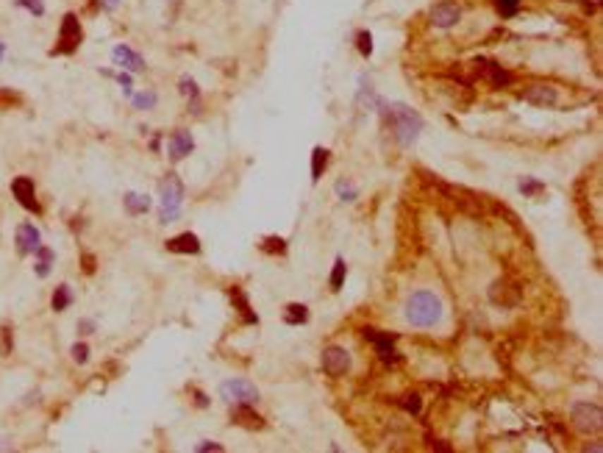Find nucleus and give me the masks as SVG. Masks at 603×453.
Here are the masks:
<instances>
[{
	"label": "nucleus",
	"mask_w": 603,
	"mask_h": 453,
	"mask_svg": "<svg viewBox=\"0 0 603 453\" xmlns=\"http://www.w3.org/2000/svg\"><path fill=\"white\" fill-rule=\"evenodd\" d=\"M381 114H384L386 126L392 128L395 139L401 142V147H412L418 142L420 131H422V117H420L418 111H412L403 103H392V106L381 103Z\"/></svg>",
	"instance_id": "obj_1"
},
{
	"label": "nucleus",
	"mask_w": 603,
	"mask_h": 453,
	"mask_svg": "<svg viewBox=\"0 0 603 453\" xmlns=\"http://www.w3.org/2000/svg\"><path fill=\"white\" fill-rule=\"evenodd\" d=\"M406 320L418 328H431L442 320V301L434 292H412L406 301Z\"/></svg>",
	"instance_id": "obj_2"
},
{
	"label": "nucleus",
	"mask_w": 603,
	"mask_h": 453,
	"mask_svg": "<svg viewBox=\"0 0 603 453\" xmlns=\"http://www.w3.org/2000/svg\"><path fill=\"white\" fill-rule=\"evenodd\" d=\"M181 203H184V183L176 173H167L159 181V217L162 223H176L181 217Z\"/></svg>",
	"instance_id": "obj_3"
},
{
	"label": "nucleus",
	"mask_w": 603,
	"mask_h": 453,
	"mask_svg": "<svg viewBox=\"0 0 603 453\" xmlns=\"http://www.w3.org/2000/svg\"><path fill=\"white\" fill-rule=\"evenodd\" d=\"M84 42V28L81 20L75 14H64L61 17V28H59V42L50 50L53 56H73Z\"/></svg>",
	"instance_id": "obj_4"
},
{
	"label": "nucleus",
	"mask_w": 603,
	"mask_h": 453,
	"mask_svg": "<svg viewBox=\"0 0 603 453\" xmlns=\"http://www.w3.org/2000/svg\"><path fill=\"white\" fill-rule=\"evenodd\" d=\"M220 398L226 404H231V406H242V404L253 406L259 401V389L250 381H245V378H231V381L220 384Z\"/></svg>",
	"instance_id": "obj_5"
},
{
	"label": "nucleus",
	"mask_w": 603,
	"mask_h": 453,
	"mask_svg": "<svg viewBox=\"0 0 603 453\" xmlns=\"http://www.w3.org/2000/svg\"><path fill=\"white\" fill-rule=\"evenodd\" d=\"M570 417H573V425H575L578 431H584V434L601 431L603 414H601V406H595V404H575Z\"/></svg>",
	"instance_id": "obj_6"
},
{
	"label": "nucleus",
	"mask_w": 603,
	"mask_h": 453,
	"mask_svg": "<svg viewBox=\"0 0 603 453\" xmlns=\"http://www.w3.org/2000/svg\"><path fill=\"white\" fill-rule=\"evenodd\" d=\"M11 195H14V200H17L23 209H28V212H34V215H42V203L37 200V186H34V181H31L28 176H17V179L11 181Z\"/></svg>",
	"instance_id": "obj_7"
},
{
	"label": "nucleus",
	"mask_w": 603,
	"mask_h": 453,
	"mask_svg": "<svg viewBox=\"0 0 603 453\" xmlns=\"http://www.w3.org/2000/svg\"><path fill=\"white\" fill-rule=\"evenodd\" d=\"M320 364H323V373L331 375V378H342L348 370H351V354L339 345H331L325 348L323 356H320Z\"/></svg>",
	"instance_id": "obj_8"
},
{
	"label": "nucleus",
	"mask_w": 603,
	"mask_h": 453,
	"mask_svg": "<svg viewBox=\"0 0 603 453\" xmlns=\"http://www.w3.org/2000/svg\"><path fill=\"white\" fill-rule=\"evenodd\" d=\"M14 242H17V253L20 256H34L42 245V236H39V228L34 223H20L17 231H14Z\"/></svg>",
	"instance_id": "obj_9"
},
{
	"label": "nucleus",
	"mask_w": 603,
	"mask_h": 453,
	"mask_svg": "<svg viewBox=\"0 0 603 453\" xmlns=\"http://www.w3.org/2000/svg\"><path fill=\"white\" fill-rule=\"evenodd\" d=\"M475 70H478V76H481V78H487V81H489V84H495V87H509L511 84V73L509 70H504L498 61L478 59V61H475Z\"/></svg>",
	"instance_id": "obj_10"
},
{
	"label": "nucleus",
	"mask_w": 603,
	"mask_h": 453,
	"mask_svg": "<svg viewBox=\"0 0 603 453\" xmlns=\"http://www.w3.org/2000/svg\"><path fill=\"white\" fill-rule=\"evenodd\" d=\"M192 150H195V139H192V134H189L186 128L173 131L170 142H167V153H170V159H173V162H181V159H186Z\"/></svg>",
	"instance_id": "obj_11"
},
{
	"label": "nucleus",
	"mask_w": 603,
	"mask_h": 453,
	"mask_svg": "<svg viewBox=\"0 0 603 453\" xmlns=\"http://www.w3.org/2000/svg\"><path fill=\"white\" fill-rule=\"evenodd\" d=\"M489 301H492L495 306L511 309V306H517V303H520V289H517V286H511V284H506V281H498V284H492V286H489Z\"/></svg>",
	"instance_id": "obj_12"
},
{
	"label": "nucleus",
	"mask_w": 603,
	"mask_h": 453,
	"mask_svg": "<svg viewBox=\"0 0 603 453\" xmlns=\"http://www.w3.org/2000/svg\"><path fill=\"white\" fill-rule=\"evenodd\" d=\"M459 17H462V8L456 3H437L431 8V23L437 28H451V25L459 23Z\"/></svg>",
	"instance_id": "obj_13"
},
{
	"label": "nucleus",
	"mask_w": 603,
	"mask_h": 453,
	"mask_svg": "<svg viewBox=\"0 0 603 453\" xmlns=\"http://www.w3.org/2000/svg\"><path fill=\"white\" fill-rule=\"evenodd\" d=\"M111 59H114V64H120L123 70H128V73H142L145 70V59H142L137 50H131L128 45H117L111 50Z\"/></svg>",
	"instance_id": "obj_14"
},
{
	"label": "nucleus",
	"mask_w": 603,
	"mask_h": 453,
	"mask_svg": "<svg viewBox=\"0 0 603 453\" xmlns=\"http://www.w3.org/2000/svg\"><path fill=\"white\" fill-rule=\"evenodd\" d=\"M365 337H367L372 345H375V351H378V356H381L384 362H395V359H398L395 339H392L389 334H378L375 328H365Z\"/></svg>",
	"instance_id": "obj_15"
},
{
	"label": "nucleus",
	"mask_w": 603,
	"mask_h": 453,
	"mask_svg": "<svg viewBox=\"0 0 603 453\" xmlns=\"http://www.w3.org/2000/svg\"><path fill=\"white\" fill-rule=\"evenodd\" d=\"M523 100H528V103L545 109V106H554V103H556L559 92L554 90V87H545V84H534V87H528V90L523 92Z\"/></svg>",
	"instance_id": "obj_16"
},
{
	"label": "nucleus",
	"mask_w": 603,
	"mask_h": 453,
	"mask_svg": "<svg viewBox=\"0 0 603 453\" xmlns=\"http://www.w3.org/2000/svg\"><path fill=\"white\" fill-rule=\"evenodd\" d=\"M164 248H167L170 253H189V256H195V253H200V239H197L192 231H184V234L167 239Z\"/></svg>",
	"instance_id": "obj_17"
},
{
	"label": "nucleus",
	"mask_w": 603,
	"mask_h": 453,
	"mask_svg": "<svg viewBox=\"0 0 603 453\" xmlns=\"http://www.w3.org/2000/svg\"><path fill=\"white\" fill-rule=\"evenodd\" d=\"M231 423L242 425V428H250V431H256V428H264V420H262L259 414H253V409L245 406V404H242V406H233Z\"/></svg>",
	"instance_id": "obj_18"
},
{
	"label": "nucleus",
	"mask_w": 603,
	"mask_h": 453,
	"mask_svg": "<svg viewBox=\"0 0 603 453\" xmlns=\"http://www.w3.org/2000/svg\"><path fill=\"white\" fill-rule=\"evenodd\" d=\"M123 203H126V212H128V215H147V212H150V198H147V195H140V192H126Z\"/></svg>",
	"instance_id": "obj_19"
},
{
	"label": "nucleus",
	"mask_w": 603,
	"mask_h": 453,
	"mask_svg": "<svg viewBox=\"0 0 603 453\" xmlns=\"http://www.w3.org/2000/svg\"><path fill=\"white\" fill-rule=\"evenodd\" d=\"M34 256H37L34 272H37L39 278H47V275H50V270H53V259H56V253H53L50 248H45V245H39V250H37Z\"/></svg>",
	"instance_id": "obj_20"
},
{
	"label": "nucleus",
	"mask_w": 603,
	"mask_h": 453,
	"mask_svg": "<svg viewBox=\"0 0 603 453\" xmlns=\"http://www.w3.org/2000/svg\"><path fill=\"white\" fill-rule=\"evenodd\" d=\"M231 301H233V306H236V312L242 315V320H245V322H259V318H256V315L250 312V303H248V295H245L242 289H236V286H233V289H231Z\"/></svg>",
	"instance_id": "obj_21"
},
{
	"label": "nucleus",
	"mask_w": 603,
	"mask_h": 453,
	"mask_svg": "<svg viewBox=\"0 0 603 453\" xmlns=\"http://www.w3.org/2000/svg\"><path fill=\"white\" fill-rule=\"evenodd\" d=\"M70 303H73L70 286H67V284H59L56 292H53V298H50V309H53V312H64V309H70Z\"/></svg>",
	"instance_id": "obj_22"
},
{
	"label": "nucleus",
	"mask_w": 603,
	"mask_h": 453,
	"mask_svg": "<svg viewBox=\"0 0 603 453\" xmlns=\"http://www.w3.org/2000/svg\"><path fill=\"white\" fill-rule=\"evenodd\" d=\"M284 322L286 325H303V322H309V309L303 303H289L284 309Z\"/></svg>",
	"instance_id": "obj_23"
},
{
	"label": "nucleus",
	"mask_w": 603,
	"mask_h": 453,
	"mask_svg": "<svg viewBox=\"0 0 603 453\" xmlns=\"http://www.w3.org/2000/svg\"><path fill=\"white\" fill-rule=\"evenodd\" d=\"M325 167H328V150L325 147H315V153H312V181L315 183L320 181Z\"/></svg>",
	"instance_id": "obj_24"
},
{
	"label": "nucleus",
	"mask_w": 603,
	"mask_h": 453,
	"mask_svg": "<svg viewBox=\"0 0 603 453\" xmlns=\"http://www.w3.org/2000/svg\"><path fill=\"white\" fill-rule=\"evenodd\" d=\"M520 192H523L525 198H537V195L545 192V183L531 179V176H523V179H520Z\"/></svg>",
	"instance_id": "obj_25"
},
{
	"label": "nucleus",
	"mask_w": 603,
	"mask_h": 453,
	"mask_svg": "<svg viewBox=\"0 0 603 453\" xmlns=\"http://www.w3.org/2000/svg\"><path fill=\"white\" fill-rule=\"evenodd\" d=\"M345 275H348L345 259H336V262H334V270H331V289H334V292H339V289H342Z\"/></svg>",
	"instance_id": "obj_26"
},
{
	"label": "nucleus",
	"mask_w": 603,
	"mask_h": 453,
	"mask_svg": "<svg viewBox=\"0 0 603 453\" xmlns=\"http://www.w3.org/2000/svg\"><path fill=\"white\" fill-rule=\"evenodd\" d=\"M156 92H140V95H134L131 97V103H134V109H140V111H147V109H153L156 106Z\"/></svg>",
	"instance_id": "obj_27"
},
{
	"label": "nucleus",
	"mask_w": 603,
	"mask_h": 453,
	"mask_svg": "<svg viewBox=\"0 0 603 453\" xmlns=\"http://www.w3.org/2000/svg\"><path fill=\"white\" fill-rule=\"evenodd\" d=\"M262 250H264V253H273V256H276V253L284 256V253H286V242H284L281 236H267V239L262 242Z\"/></svg>",
	"instance_id": "obj_28"
},
{
	"label": "nucleus",
	"mask_w": 603,
	"mask_h": 453,
	"mask_svg": "<svg viewBox=\"0 0 603 453\" xmlns=\"http://www.w3.org/2000/svg\"><path fill=\"white\" fill-rule=\"evenodd\" d=\"M520 3H523V0H495V6H498V11H501L504 20H511V17L520 11Z\"/></svg>",
	"instance_id": "obj_29"
},
{
	"label": "nucleus",
	"mask_w": 603,
	"mask_h": 453,
	"mask_svg": "<svg viewBox=\"0 0 603 453\" xmlns=\"http://www.w3.org/2000/svg\"><path fill=\"white\" fill-rule=\"evenodd\" d=\"M178 92L186 95V97H192V106H197V97H200V92H197V84L192 81V78H181L178 81Z\"/></svg>",
	"instance_id": "obj_30"
},
{
	"label": "nucleus",
	"mask_w": 603,
	"mask_h": 453,
	"mask_svg": "<svg viewBox=\"0 0 603 453\" xmlns=\"http://www.w3.org/2000/svg\"><path fill=\"white\" fill-rule=\"evenodd\" d=\"M336 195H339V200H356V186L351 181H336Z\"/></svg>",
	"instance_id": "obj_31"
},
{
	"label": "nucleus",
	"mask_w": 603,
	"mask_h": 453,
	"mask_svg": "<svg viewBox=\"0 0 603 453\" xmlns=\"http://www.w3.org/2000/svg\"><path fill=\"white\" fill-rule=\"evenodd\" d=\"M356 42H359V53L365 56V59H370L372 56V37L367 31H359L356 34Z\"/></svg>",
	"instance_id": "obj_32"
},
{
	"label": "nucleus",
	"mask_w": 603,
	"mask_h": 453,
	"mask_svg": "<svg viewBox=\"0 0 603 453\" xmlns=\"http://www.w3.org/2000/svg\"><path fill=\"white\" fill-rule=\"evenodd\" d=\"M23 97L11 90H0V109H11V106H20Z\"/></svg>",
	"instance_id": "obj_33"
},
{
	"label": "nucleus",
	"mask_w": 603,
	"mask_h": 453,
	"mask_svg": "<svg viewBox=\"0 0 603 453\" xmlns=\"http://www.w3.org/2000/svg\"><path fill=\"white\" fill-rule=\"evenodd\" d=\"M73 359L78 364L90 362V345H87V342H75V345H73Z\"/></svg>",
	"instance_id": "obj_34"
},
{
	"label": "nucleus",
	"mask_w": 603,
	"mask_h": 453,
	"mask_svg": "<svg viewBox=\"0 0 603 453\" xmlns=\"http://www.w3.org/2000/svg\"><path fill=\"white\" fill-rule=\"evenodd\" d=\"M17 6H25L31 14H37V17H42L45 14V6L39 3V0H17Z\"/></svg>",
	"instance_id": "obj_35"
},
{
	"label": "nucleus",
	"mask_w": 603,
	"mask_h": 453,
	"mask_svg": "<svg viewBox=\"0 0 603 453\" xmlns=\"http://www.w3.org/2000/svg\"><path fill=\"white\" fill-rule=\"evenodd\" d=\"M81 270H84V275H92V272L97 270V259H95L92 253H84V256H81Z\"/></svg>",
	"instance_id": "obj_36"
},
{
	"label": "nucleus",
	"mask_w": 603,
	"mask_h": 453,
	"mask_svg": "<svg viewBox=\"0 0 603 453\" xmlns=\"http://www.w3.org/2000/svg\"><path fill=\"white\" fill-rule=\"evenodd\" d=\"M420 406H422V404H420V395H406V398H403V409H406V411L418 414Z\"/></svg>",
	"instance_id": "obj_37"
},
{
	"label": "nucleus",
	"mask_w": 603,
	"mask_h": 453,
	"mask_svg": "<svg viewBox=\"0 0 603 453\" xmlns=\"http://www.w3.org/2000/svg\"><path fill=\"white\" fill-rule=\"evenodd\" d=\"M78 334H81V337L95 334V320H78Z\"/></svg>",
	"instance_id": "obj_38"
},
{
	"label": "nucleus",
	"mask_w": 603,
	"mask_h": 453,
	"mask_svg": "<svg viewBox=\"0 0 603 453\" xmlns=\"http://www.w3.org/2000/svg\"><path fill=\"white\" fill-rule=\"evenodd\" d=\"M195 451H197V453H206V451L220 453V451H223V445H220V442H200V445H197Z\"/></svg>",
	"instance_id": "obj_39"
},
{
	"label": "nucleus",
	"mask_w": 603,
	"mask_h": 453,
	"mask_svg": "<svg viewBox=\"0 0 603 453\" xmlns=\"http://www.w3.org/2000/svg\"><path fill=\"white\" fill-rule=\"evenodd\" d=\"M3 354H11V328H3Z\"/></svg>",
	"instance_id": "obj_40"
},
{
	"label": "nucleus",
	"mask_w": 603,
	"mask_h": 453,
	"mask_svg": "<svg viewBox=\"0 0 603 453\" xmlns=\"http://www.w3.org/2000/svg\"><path fill=\"white\" fill-rule=\"evenodd\" d=\"M117 81L123 84V90L131 92V76H128V73H120V76H117Z\"/></svg>",
	"instance_id": "obj_41"
},
{
	"label": "nucleus",
	"mask_w": 603,
	"mask_h": 453,
	"mask_svg": "<svg viewBox=\"0 0 603 453\" xmlns=\"http://www.w3.org/2000/svg\"><path fill=\"white\" fill-rule=\"evenodd\" d=\"M192 395H195V404H197V406H209V398H206L203 392H197V389H192Z\"/></svg>",
	"instance_id": "obj_42"
},
{
	"label": "nucleus",
	"mask_w": 603,
	"mask_h": 453,
	"mask_svg": "<svg viewBox=\"0 0 603 453\" xmlns=\"http://www.w3.org/2000/svg\"><path fill=\"white\" fill-rule=\"evenodd\" d=\"M100 3H103V8H109V11H111V8H114L120 0H100Z\"/></svg>",
	"instance_id": "obj_43"
},
{
	"label": "nucleus",
	"mask_w": 603,
	"mask_h": 453,
	"mask_svg": "<svg viewBox=\"0 0 603 453\" xmlns=\"http://www.w3.org/2000/svg\"><path fill=\"white\" fill-rule=\"evenodd\" d=\"M3 56H6V45H3V42H0V59H3Z\"/></svg>",
	"instance_id": "obj_44"
}]
</instances>
